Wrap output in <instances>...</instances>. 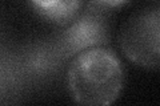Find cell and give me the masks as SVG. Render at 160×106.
Here are the masks:
<instances>
[{
    "label": "cell",
    "instance_id": "obj_1",
    "mask_svg": "<svg viewBox=\"0 0 160 106\" xmlns=\"http://www.w3.org/2000/svg\"><path fill=\"white\" fill-rule=\"evenodd\" d=\"M67 85L76 104L108 106L123 90V65L112 49L102 45L89 47L72 58L67 70Z\"/></svg>",
    "mask_w": 160,
    "mask_h": 106
},
{
    "label": "cell",
    "instance_id": "obj_2",
    "mask_svg": "<svg viewBox=\"0 0 160 106\" xmlns=\"http://www.w3.org/2000/svg\"><path fill=\"white\" fill-rule=\"evenodd\" d=\"M119 43L131 62L156 69L160 64V8L149 7L132 15L120 31Z\"/></svg>",
    "mask_w": 160,
    "mask_h": 106
},
{
    "label": "cell",
    "instance_id": "obj_4",
    "mask_svg": "<svg viewBox=\"0 0 160 106\" xmlns=\"http://www.w3.org/2000/svg\"><path fill=\"white\" fill-rule=\"evenodd\" d=\"M91 2L98 6L99 8H104V9H116V8H122L123 6L128 4L131 0H91Z\"/></svg>",
    "mask_w": 160,
    "mask_h": 106
},
{
    "label": "cell",
    "instance_id": "obj_3",
    "mask_svg": "<svg viewBox=\"0 0 160 106\" xmlns=\"http://www.w3.org/2000/svg\"><path fill=\"white\" fill-rule=\"evenodd\" d=\"M40 17L59 27H69L82 12L84 0H29Z\"/></svg>",
    "mask_w": 160,
    "mask_h": 106
}]
</instances>
